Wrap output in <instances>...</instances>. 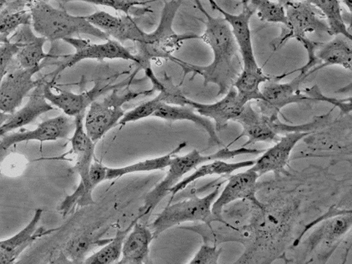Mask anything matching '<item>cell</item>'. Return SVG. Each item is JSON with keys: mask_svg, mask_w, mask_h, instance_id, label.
<instances>
[{"mask_svg": "<svg viewBox=\"0 0 352 264\" xmlns=\"http://www.w3.org/2000/svg\"><path fill=\"white\" fill-rule=\"evenodd\" d=\"M42 213L41 208L36 209L32 218L22 230L10 238L0 240V264L14 263L19 255L31 243L56 230H47L43 227L38 228Z\"/></svg>", "mask_w": 352, "mask_h": 264, "instance_id": "cell-21", "label": "cell"}, {"mask_svg": "<svg viewBox=\"0 0 352 264\" xmlns=\"http://www.w3.org/2000/svg\"><path fill=\"white\" fill-rule=\"evenodd\" d=\"M221 253V248H217L216 245L208 244L202 245L189 263L200 264H217Z\"/></svg>", "mask_w": 352, "mask_h": 264, "instance_id": "cell-38", "label": "cell"}, {"mask_svg": "<svg viewBox=\"0 0 352 264\" xmlns=\"http://www.w3.org/2000/svg\"><path fill=\"white\" fill-rule=\"evenodd\" d=\"M31 20L26 0H17L0 10V35L9 38L20 26L31 24Z\"/></svg>", "mask_w": 352, "mask_h": 264, "instance_id": "cell-32", "label": "cell"}, {"mask_svg": "<svg viewBox=\"0 0 352 264\" xmlns=\"http://www.w3.org/2000/svg\"><path fill=\"white\" fill-rule=\"evenodd\" d=\"M86 17L93 25L122 44L126 41H131L134 44L140 43L146 34V32L141 29L131 15L124 14L115 16L98 10Z\"/></svg>", "mask_w": 352, "mask_h": 264, "instance_id": "cell-17", "label": "cell"}, {"mask_svg": "<svg viewBox=\"0 0 352 264\" xmlns=\"http://www.w3.org/2000/svg\"><path fill=\"white\" fill-rule=\"evenodd\" d=\"M139 221L136 220L127 234L118 263L141 264L148 258L150 245L155 238L150 228Z\"/></svg>", "mask_w": 352, "mask_h": 264, "instance_id": "cell-24", "label": "cell"}, {"mask_svg": "<svg viewBox=\"0 0 352 264\" xmlns=\"http://www.w3.org/2000/svg\"><path fill=\"white\" fill-rule=\"evenodd\" d=\"M351 226V211L329 219L311 236V244L314 248L321 241L333 243L344 234Z\"/></svg>", "mask_w": 352, "mask_h": 264, "instance_id": "cell-33", "label": "cell"}, {"mask_svg": "<svg viewBox=\"0 0 352 264\" xmlns=\"http://www.w3.org/2000/svg\"><path fill=\"white\" fill-rule=\"evenodd\" d=\"M186 146V142L179 143L169 153L153 158L138 161L120 167H107L106 181L118 179L129 174L161 170L168 167L171 158Z\"/></svg>", "mask_w": 352, "mask_h": 264, "instance_id": "cell-27", "label": "cell"}, {"mask_svg": "<svg viewBox=\"0 0 352 264\" xmlns=\"http://www.w3.org/2000/svg\"><path fill=\"white\" fill-rule=\"evenodd\" d=\"M144 74L151 83V88L158 92V97L163 104L171 105H187L188 98L182 92L178 85L164 72L163 79L157 78L151 67L144 69Z\"/></svg>", "mask_w": 352, "mask_h": 264, "instance_id": "cell-29", "label": "cell"}, {"mask_svg": "<svg viewBox=\"0 0 352 264\" xmlns=\"http://www.w3.org/2000/svg\"><path fill=\"white\" fill-rule=\"evenodd\" d=\"M314 56L318 65L309 72V75L331 65H338L351 71L352 38L338 34L328 42H317Z\"/></svg>", "mask_w": 352, "mask_h": 264, "instance_id": "cell-23", "label": "cell"}, {"mask_svg": "<svg viewBox=\"0 0 352 264\" xmlns=\"http://www.w3.org/2000/svg\"><path fill=\"white\" fill-rule=\"evenodd\" d=\"M18 51V47L12 42L0 45V83L10 70V66Z\"/></svg>", "mask_w": 352, "mask_h": 264, "instance_id": "cell-39", "label": "cell"}, {"mask_svg": "<svg viewBox=\"0 0 352 264\" xmlns=\"http://www.w3.org/2000/svg\"><path fill=\"white\" fill-rule=\"evenodd\" d=\"M263 151L264 149L248 148L245 146L235 149H230L226 146L209 155H203L197 149H193L183 155H175L167 167L168 170L165 177L146 195L143 205L140 208L138 217L140 219L148 217L168 194L169 190L185 175L199 165L216 160H229L241 155L260 154Z\"/></svg>", "mask_w": 352, "mask_h": 264, "instance_id": "cell-4", "label": "cell"}, {"mask_svg": "<svg viewBox=\"0 0 352 264\" xmlns=\"http://www.w3.org/2000/svg\"><path fill=\"white\" fill-rule=\"evenodd\" d=\"M71 1H82L96 6H106L133 17L152 12V10L146 6V2L139 0H63V2Z\"/></svg>", "mask_w": 352, "mask_h": 264, "instance_id": "cell-34", "label": "cell"}, {"mask_svg": "<svg viewBox=\"0 0 352 264\" xmlns=\"http://www.w3.org/2000/svg\"><path fill=\"white\" fill-rule=\"evenodd\" d=\"M9 41V38L4 36H1L0 35V45L2 44V43H7Z\"/></svg>", "mask_w": 352, "mask_h": 264, "instance_id": "cell-44", "label": "cell"}, {"mask_svg": "<svg viewBox=\"0 0 352 264\" xmlns=\"http://www.w3.org/2000/svg\"><path fill=\"white\" fill-rule=\"evenodd\" d=\"M248 1L261 21L282 25L286 23L285 7L279 2L273 0Z\"/></svg>", "mask_w": 352, "mask_h": 264, "instance_id": "cell-35", "label": "cell"}, {"mask_svg": "<svg viewBox=\"0 0 352 264\" xmlns=\"http://www.w3.org/2000/svg\"><path fill=\"white\" fill-rule=\"evenodd\" d=\"M46 76L40 78L36 87L31 91L26 104L19 110L10 114L0 126V138L15 129L35 120L41 115L53 110L54 107L43 95V85Z\"/></svg>", "mask_w": 352, "mask_h": 264, "instance_id": "cell-22", "label": "cell"}, {"mask_svg": "<svg viewBox=\"0 0 352 264\" xmlns=\"http://www.w3.org/2000/svg\"><path fill=\"white\" fill-rule=\"evenodd\" d=\"M311 133L291 132L283 135L272 147L265 150L250 168L257 173L259 176L269 172L283 173L293 148L300 140Z\"/></svg>", "mask_w": 352, "mask_h": 264, "instance_id": "cell-18", "label": "cell"}, {"mask_svg": "<svg viewBox=\"0 0 352 264\" xmlns=\"http://www.w3.org/2000/svg\"><path fill=\"white\" fill-rule=\"evenodd\" d=\"M245 104L239 98L233 86L221 99L215 102L205 104L188 99L187 103L201 116L212 120L217 132L226 128L229 121H234Z\"/></svg>", "mask_w": 352, "mask_h": 264, "instance_id": "cell-20", "label": "cell"}, {"mask_svg": "<svg viewBox=\"0 0 352 264\" xmlns=\"http://www.w3.org/2000/svg\"><path fill=\"white\" fill-rule=\"evenodd\" d=\"M17 0H0V10Z\"/></svg>", "mask_w": 352, "mask_h": 264, "instance_id": "cell-40", "label": "cell"}, {"mask_svg": "<svg viewBox=\"0 0 352 264\" xmlns=\"http://www.w3.org/2000/svg\"><path fill=\"white\" fill-rule=\"evenodd\" d=\"M346 7L349 12L351 14L352 10V0H340Z\"/></svg>", "mask_w": 352, "mask_h": 264, "instance_id": "cell-41", "label": "cell"}, {"mask_svg": "<svg viewBox=\"0 0 352 264\" xmlns=\"http://www.w3.org/2000/svg\"><path fill=\"white\" fill-rule=\"evenodd\" d=\"M283 76L270 77L264 74L261 68L244 69L238 75L232 86L235 88L237 95L244 103L252 100H260L262 99V94L260 85L267 80L274 78L280 79Z\"/></svg>", "mask_w": 352, "mask_h": 264, "instance_id": "cell-28", "label": "cell"}, {"mask_svg": "<svg viewBox=\"0 0 352 264\" xmlns=\"http://www.w3.org/2000/svg\"><path fill=\"white\" fill-rule=\"evenodd\" d=\"M140 69L138 67L129 77L117 83H102L97 82L87 91L74 93L62 90L54 87V83L46 80L43 85V95L45 99L52 105L58 107L69 117H75L85 113L89 105L100 96L107 94L114 89H123L133 85L134 82H141L142 79H136L135 76Z\"/></svg>", "mask_w": 352, "mask_h": 264, "instance_id": "cell-8", "label": "cell"}, {"mask_svg": "<svg viewBox=\"0 0 352 264\" xmlns=\"http://www.w3.org/2000/svg\"><path fill=\"white\" fill-rule=\"evenodd\" d=\"M314 6L324 16L328 25V34H342L352 38L350 27L347 26L342 13L340 0H305Z\"/></svg>", "mask_w": 352, "mask_h": 264, "instance_id": "cell-30", "label": "cell"}, {"mask_svg": "<svg viewBox=\"0 0 352 264\" xmlns=\"http://www.w3.org/2000/svg\"><path fill=\"white\" fill-rule=\"evenodd\" d=\"M153 117L167 121H189L204 129L208 133L210 141L217 145L223 146L219 138L213 123L209 118L201 116L189 105L162 104Z\"/></svg>", "mask_w": 352, "mask_h": 264, "instance_id": "cell-26", "label": "cell"}, {"mask_svg": "<svg viewBox=\"0 0 352 264\" xmlns=\"http://www.w3.org/2000/svg\"><path fill=\"white\" fill-rule=\"evenodd\" d=\"M302 91L307 96L311 98L315 101H323L333 104L335 107L340 109V111L344 115H350L351 112V98L344 99H336L327 97L323 95L317 85L311 87H307Z\"/></svg>", "mask_w": 352, "mask_h": 264, "instance_id": "cell-37", "label": "cell"}, {"mask_svg": "<svg viewBox=\"0 0 352 264\" xmlns=\"http://www.w3.org/2000/svg\"><path fill=\"white\" fill-rule=\"evenodd\" d=\"M234 122H237L241 125L242 131L227 147L242 137L248 138V140L242 145V146H245L256 142H276L280 138V134L305 132L307 130L306 123L289 125L281 122L279 120H272L254 109L250 102L244 106L242 111Z\"/></svg>", "mask_w": 352, "mask_h": 264, "instance_id": "cell-11", "label": "cell"}, {"mask_svg": "<svg viewBox=\"0 0 352 264\" xmlns=\"http://www.w3.org/2000/svg\"><path fill=\"white\" fill-rule=\"evenodd\" d=\"M291 1H293V0H278L277 1L284 6L286 3Z\"/></svg>", "mask_w": 352, "mask_h": 264, "instance_id": "cell-45", "label": "cell"}, {"mask_svg": "<svg viewBox=\"0 0 352 264\" xmlns=\"http://www.w3.org/2000/svg\"><path fill=\"white\" fill-rule=\"evenodd\" d=\"M299 74L287 82H277L271 80L264 82L261 88L262 99L256 101V110L272 120H278V114L285 106L304 102L314 101L299 89L301 82L309 76L300 71Z\"/></svg>", "mask_w": 352, "mask_h": 264, "instance_id": "cell-12", "label": "cell"}, {"mask_svg": "<svg viewBox=\"0 0 352 264\" xmlns=\"http://www.w3.org/2000/svg\"><path fill=\"white\" fill-rule=\"evenodd\" d=\"M10 115L0 111V126L8 118Z\"/></svg>", "mask_w": 352, "mask_h": 264, "instance_id": "cell-42", "label": "cell"}, {"mask_svg": "<svg viewBox=\"0 0 352 264\" xmlns=\"http://www.w3.org/2000/svg\"><path fill=\"white\" fill-rule=\"evenodd\" d=\"M255 160H244L237 162H227L223 160H216L204 163L196 168L189 175L182 179L168 191L171 195L168 203L171 202L172 199L179 192L185 189L191 183L211 175H229L234 171L246 167H251L254 165Z\"/></svg>", "mask_w": 352, "mask_h": 264, "instance_id": "cell-25", "label": "cell"}, {"mask_svg": "<svg viewBox=\"0 0 352 264\" xmlns=\"http://www.w3.org/2000/svg\"><path fill=\"white\" fill-rule=\"evenodd\" d=\"M259 177L257 173L248 168L228 178L226 185L211 207L212 213L218 222L226 223L222 218L223 208L235 200L245 199L259 208L263 207L256 197V181Z\"/></svg>", "mask_w": 352, "mask_h": 264, "instance_id": "cell-15", "label": "cell"}, {"mask_svg": "<svg viewBox=\"0 0 352 264\" xmlns=\"http://www.w3.org/2000/svg\"><path fill=\"white\" fill-rule=\"evenodd\" d=\"M85 113L74 117V129L72 138L71 151L75 157L72 170L77 173L80 182L71 194L65 197L58 208V211L66 216L76 207H83L94 204L93 191L94 187L89 180L91 166L94 162L96 143L87 134L84 127Z\"/></svg>", "mask_w": 352, "mask_h": 264, "instance_id": "cell-5", "label": "cell"}, {"mask_svg": "<svg viewBox=\"0 0 352 264\" xmlns=\"http://www.w3.org/2000/svg\"><path fill=\"white\" fill-rule=\"evenodd\" d=\"M197 8L205 16V30L199 39L211 49L213 58L207 65H198L177 58L175 63L180 66L185 75L192 73V78L199 75L204 85L214 84L217 95L224 94L232 86L239 75L235 59L239 51L230 28L223 17L210 15L200 0H194Z\"/></svg>", "mask_w": 352, "mask_h": 264, "instance_id": "cell-1", "label": "cell"}, {"mask_svg": "<svg viewBox=\"0 0 352 264\" xmlns=\"http://www.w3.org/2000/svg\"><path fill=\"white\" fill-rule=\"evenodd\" d=\"M47 65L23 68L19 67L9 70L0 83V111L12 114L21 104L23 99L36 87L39 79L34 76Z\"/></svg>", "mask_w": 352, "mask_h": 264, "instance_id": "cell-13", "label": "cell"}, {"mask_svg": "<svg viewBox=\"0 0 352 264\" xmlns=\"http://www.w3.org/2000/svg\"><path fill=\"white\" fill-rule=\"evenodd\" d=\"M74 129V119L60 115L40 123L33 130L13 133L3 136L0 140V153L10 146L23 142L36 140L39 142L56 141L67 138Z\"/></svg>", "mask_w": 352, "mask_h": 264, "instance_id": "cell-16", "label": "cell"}, {"mask_svg": "<svg viewBox=\"0 0 352 264\" xmlns=\"http://www.w3.org/2000/svg\"><path fill=\"white\" fill-rule=\"evenodd\" d=\"M114 89L102 99L94 100L84 116V127L91 140L97 143L108 131L118 126L124 116V104L140 96H150L154 90L151 88L143 91H133L126 88Z\"/></svg>", "mask_w": 352, "mask_h": 264, "instance_id": "cell-6", "label": "cell"}, {"mask_svg": "<svg viewBox=\"0 0 352 264\" xmlns=\"http://www.w3.org/2000/svg\"><path fill=\"white\" fill-rule=\"evenodd\" d=\"M46 38L36 35L31 24L17 28L9 37V41L18 47L15 59L19 67L31 68L40 65L45 59L53 55L44 51Z\"/></svg>", "mask_w": 352, "mask_h": 264, "instance_id": "cell-19", "label": "cell"}, {"mask_svg": "<svg viewBox=\"0 0 352 264\" xmlns=\"http://www.w3.org/2000/svg\"><path fill=\"white\" fill-rule=\"evenodd\" d=\"M137 219L140 220L138 215L126 228L118 229L113 238L109 239L107 243L98 251L85 258L84 263L87 264L118 263L121 256L124 241Z\"/></svg>", "mask_w": 352, "mask_h": 264, "instance_id": "cell-31", "label": "cell"}, {"mask_svg": "<svg viewBox=\"0 0 352 264\" xmlns=\"http://www.w3.org/2000/svg\"><path fill=\"white\" fill-rule=\"evenodd\" d=\"M219 193V188L217 187L204 197L195 195L175 204H168L148 226L154 238L186 222L200 221L211 229V223L217 221L212 213L211 207Z\"/></svg>", "mask_w": 352, "mask_h": 264, "instance_id": "cell-7", "label": "cell"}, {"mask_svg": "<svg viewBox=\"0 0 352 264\" xmlns=\"http://www.w3.org/2000/svg\"><path fill=\"white\" fill-rule=\"evenodd\" d=\"M63 41L70 45L74 49V52L72 54L63 56L64 58L57 63V67L47 75L51 78L50 81L54 83L65 69L84 60L103 61L106 59H120L132 61L136 65L138 63L134 53L123 44L110 38L100 43H94L79 36L66 38Z\"/></svg>", "mask_w": 352, "mask_h": 264, "instance_id": "cell-10", "label": "cell"}, {"mask_svg": "<svg viewBox=\"0 0 352 264\" xmlns=\"http://www.w3.org/2000/svg\"><path fill=\"white\" fill-rule=\"evenodd\" d=\"M27 6L31 13L32 29L50 42L80 35L92 36L102 41L109 38L93 25L86 16L73 15L63 8H55L45 1H34Z\"/></svg>", "mask_w": 352, "mask_h": 264, "instance_id": "cell-3", "label": "cell"}, {"mask_svg": "<svg viewBox=\"0 0 352 264\" xmlns=\"http://www.w3.org/2000/svg\"><path fill=\"white\" fill-rule=\"evenodd\" d=\"M208 2L213 10L221 14L229 25L242 58L243 68L258 67L254 54L250 28V19L255 12L253 8L245 3L241 12L236 14L223 10L214 0H208Z\"/></svg>", "mask_w": 352, "mask_h": 264, "instance_id": "cell-14", "label": "cell"}, {"mask_svg": "<svg viewBox=\"0 0 352 264\" xmlns=\"http://www.w3.org/2000/svg\"><path fill=\"white\" fill-rule=\"evenodd\" d=\"M45 1V2H47V3H49V1H58V2H63V0H26V2H27V4H28L30 3H32L34 1Z\"/></svg>", "mask_w": 352, "mask_h": 264, "instance_id": "cell-43", "label": "cell"}, {"mask_svg": "<svg viewBox=\"0 0 352 264\" xmlns=\"http://www.w3.org/2000/svg\"><path fill=\"white\" fill-rule=\"evenodd\" d=\"M183 1H166L156 28L151 32H146L143 41L135 43L136 52L134 54L140 69L150 67L151 61L155 59H168L173 62L175 58L173 54L185 41L199 38V35L196 34H179L173 29L174 19Z\"/></svg>", "mask_w": 352, "mask_h": 264, "instance_id": "cell-2", "label": "cell"}, {"mask_svg": "<svg viewBox=\"0 0 352 264\" xmlns=\"http://www.w3.org/2000/svg\"><path fill=\"white\" fill-rule=\"evenodd\" d=\"M286 23L283 25L279 35L272 41L271 47L277 50L289 40L298 41L314 32L328 34V25L321 12L305 0H293L284 5Z\"/></svg>", "mask_w": 352, "mask_h": 264, "instance_id": "cell-9", "label": "cell"}, {"mask_svg": "<svg viewBox=\"0 0 352 264\" xmlns=\"http://www.w3.org/2000/svg\"><path fill=\"white\" fill-rule=\"evenodd\" d=\"M162 104H163V103L157 95L153 98L142 102L128 111H125L124 116L118 123V125L122 127L127 123L134 122L153 116L154 113Z\"/></svg>", "mask_w": 352, "mask_h": 264, "instance_id": "cell-36", "label": "cell"}]
</instances>
